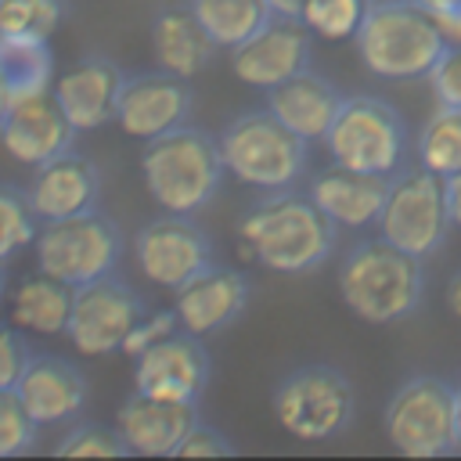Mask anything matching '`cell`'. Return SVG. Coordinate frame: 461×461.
<instances>
[{"instance_id": "cell-7", "label": "cell", "mask_w": 461, "mask_h": 461, "mask_svg": "<svg viewBox=\"0 0 461 461\" xmlns=\"http://www.w3.org/2000/svg\"><path fill=\"white\" fill-rule=\"evenodd\" d=\"M375 227H378V238H385L389 245L418 259H429L432 252H439V245L447 241V230L454 227L447 209V176L425 166L400 169L396 176H389V191Z\"/></svg>"}, {"instance_id": "cell-22", "label": "cell", "mask_w": 461, "mask_h": 461, "mask_svg": "<svg viewBox=\"0 0 461 461\" xmlns=\"http://www.w3.org/2000/svg\"><path fill=\"white\" fill-rule=\"evenodd\" d=\"M342 104V94L335 90L331 79H324L313 68H303L295 76H288L285 83L267 90V108L292 130L299 133L306 144L310 140H324L335 112Z\"/></svg>"}, {"instance_id": "cell-36", "label": "cell", "mask_w": 461, "mask_h": 461, "mask_svg": "<svg viewBox=\"0 0 461 461\" xmlns=\"http://www.w3.org/2000/svg\"><path fill=\"white\" fill-rule=\"evenodd\" d=\"M176 328H180V324H176V313H173V310L144 313V317L130 328V335H126V342H122V353H126V357H140L148 346H155L158 339L173 335Z\"/></svg>"}, {"instance_id": "cell-10", "label": "cell", "mask_w": 461, "mask_h": 461, "mask_svg": "<svg viewBox=\"0 0 461 461\" xmlns=\"http://www.w3.org/2000/svg\"><path fill=\"white\" fill-rule=\"evenodd\" d=\"M389 443L407 457H439L457 450L454 385L436 375H411L385 407Z\"/></svg>"}, {"instance_id": "cell-1", "label": "cell", "mask_w": 461, "mask_h": 461, "mask_svg": "<svg viewBox=\"0 0 461 461\" xmlns=\"http://www.w3.org/2000/svg\"><path fill=\"white\" fill-rule=\"evenodd\" d=\"M335 249V223L310 194L270 191L238 220V252L274 274H310Z\"/></svg>"}, {"instance_id": "cell-16", "label": "cell", "mask_w": 461, "mask_h": 461, "mask_svg": "<svg viewBox=\"0 0 461 461\" xmlns=\"http://www.w3.org/2000/svg\"><path fill=\"white\" fill-rule=\"evenodd\" d=\"M76 126L65 119L61 104L54 101L50 90L40 94H25V97H11L4 119H0V140L4 151L22 162V166H43L47 158L61 155L72 148Z\"/></svg>"}, {"instance_id": "cell-13", "label": "cell", "mask_w": 461, "mask_h": 461, "mask_svg": "<svg viewBox=\"0 0 461 461\" xmlns=\"http://www.w3.org/2000/svg\"><path fill=\"white\" fill-rule=\"evenodd\" d=\"M209 382V353L198 335L176 328L173 335L148 346L133 357V393L169 400V403H198Z\"/></svg>"}, {"instance_id": "cell-15", "label": "cell", "mask_w": 461, "mask_h": 461, "mask_svg": "<svg viewBox=\"0 0 461 461\" xmlns=\"http://www.w3.org/2000/svg\"><path fill=\"white\" fill-rule=\"evenodd\" d=\"M191 115V86L187 79L173 72H140L122 83L115 122L126 137L137 140H155L176 126H184Z\"/></svg>"}, {"instance_id": "cell-39", "label": "cell", "mask_w": 461, "mask_h": 461, "mask_svg": "<svg viewBox=\"0 0 461 461\" xmlns=\"http://www.w3.org/2000/svg\"><path fill=\"white\" fill-rule=\"evenodd\" d=\"M447 209H450V223L461 230V173L447 176Z\"/></svg>"}, {"instance_id": "cell-34", "label": "cell", "mask_w": 461, "mask_h": 461, "mask_svg": "<svg viewBox=\"0 0 461 461\" xmlns=\"http://www.w3.org/2000/svg\"><path fill=\"white\" fill-rule=\"evenodd\" d=\"M429 86H432V97L436 104L443 108H461V43H450L439 61L429 68Z\"/></svg>"}, {"instance_id": "cell-25", "label": "cell", "mask_w": 461, "mask_h": 461, "mask_svg": "<svg viewBox=\"0 0 461 461\" xmlns=\"http://www.w3.org/2000/svg\"><path fill=\"white\" fill-rule=\"evenodd\" d=\"M72 295L76 288L50 277V274H32L22 277L11 292V324L32 335H65L68 313H72Z\"/></svg>"}, {"instance_id": "cell-6", "label": "cell", "mask_w": 461, "mask_h": 461, "mask_svg": "<svg viewBox=\"0 0 461 461\" xmlns=\"http://www.w3.org/2000/svg\"><path fill=\"white\" fill-rule=\"evenodd\" d=\"M324 151L331 166L371 176H396L407 158V122L382 97L371 94L342 97L324 133Z\"/></svg>"}, {"instance_id": "cell-33", "label": "cell", "mask_w": 461, "mask_h": 461, "mask_svg": "<svg viewBox=\"0 0 461 461\" xmlns=\"http://www.w3.org/2000/svg\"><path fill=\"white\" fill-rule=\"evenodd\" d=\"M54 454H61V457H122L126 447L115 429L86 421V425H72L65 432V439L54 447Z\"/></svg>"}, {"instance_id": "cell-30", "label": "cell", "mask_w": 461, "mask_h": 461, "mask_svg": "<svg viewBox=\"0 0 461 461\" xmlns=\"http://www.w3.org/2000/svg\"><path fill=\"white\" fill-rule=\"evenodd\" d=\"M375 0H303V22L313 36L353 40Z\"/></svg>"}, {"instance_id": "cell-17", "label": "cell", "mask_w": 461, "mask_h": 461, "mask_svg": "<svg viewBox=\"0 0 461 461\" xmlns=\"http://www.w3.org/2000/svg\"><path fill=\"white\" fill-rule=\"evenodd\" d=\"M97 194H101L97 166L86 155H79L76 148H68V151L47 158L43 166H36L32 180L25 187V198L32 205V212L40 216V223L94 212Z\"/></svg>"}, {"instance_id": "cell-21", "label": "cell", "mask_w": 461, "mask_h": 461, "mask_svg": "<svg viewBox=\"0 0 461 461\" xmlns=\"http://www.w3.org/2000/svg\"><path fill=\"white\" fill-rule=\"evenodd\" d=\"M18 400L36 418V425H65L72 421L86 403V378L76 364L54 357V353H32L18 385Z\"/></svg>"}, {"instance_id": "cell-24", "label": "cell", "mask_w": 461, "mask_h": 461, "mask_svg": "<svg viewBox=\"0 0 461 461\" xmlns=\"http://www.w3.org/2000/svg\"><path fill=\"white\" fill-rule=\"evenodd\" d=\"M216 50L220 47L209 40V32L194 18L191 4L166 7L151 22V54H155V61H158L162 72H173L180 79H194L198 72L209 68V61H212Z\"/></svg>"}, {"instance_id": "cell-43", "label": "cell", "mask_w": 461, "mask_h": 461, "mask_svg": "<svg viewBox=\"0 0 461 461\" xmlns=\"http://www.w3.org/2000/svg\"><path fill=\"white\" fill-rule=\"evenodd\" d=\"M7 104H11V90H7V83H4V76H0V119H4Z\"/></svg>"}, {"instance_id": "cell-37", "label": "cell", "mask_w": 461, "mask_h": 461, "mask_svg": "<svg viewBox=\"0 0 461 461\" xmlns=\"http://www.w3.org/2000/svg\"><path fill=\"white\" fill-rule=\"evenodd\" d=\"M227 454H234V443H227L223 432H216V429H209V425L198 421L184 436V443L176 447L173 457H227Z\"/></svg>"}, {"instance_id": "cell-35", "label": "cell", "mask_w": 461, "mask_h": 461, "mask_svg": "<svg viewBox=\"0 0 461 461\" xmlns=\"http://www.w3.org/2000/svg\"><path fill=\"white\" fill-rule=\"evenodd\" d=\"M29 357H32V349L22 339V328L0 324V389H14L18 385Z\"/></svg>"}, {"instance_id": "cell-23", "label": "cell", "mask_w": 461, "mask_h": 461, "mask_svg": "<svg viewBox=\"0 0 461 461\" xmlns=\"http://www.w3.org/2000/svg\"><path fill=\"white\" fill-rule=\"evenodd\" d=\"M385 191H389V176H371V173L331 166L310 180L306 194L335 227H367L378 220Z\"/></svg>"}, {"instance_id": "cell-14", "label": "cell", "mask_w": 461, "mask_h": 461, "mask_svg": "<svg viewBox=\"0 0 461 461\" xmlns=\"http://www.w3.org/2000/svg\"><path fill=\"white\" fill-rule=\"evenodd\" d=\"M303 68H310V29L303 18L274 14L259 32L230 50V72L263 94Z\"/></svg>"}, {"instance_id": "cell-4", "label": "cell", "mask_w": 461, "mask_h": 461, "mask_svg": "<svg viewBox=\"0 0 461 461\" xmlns=\"http://www.w3.org/2000/svg\"><path fill=\"white\" fill-rule=\"evenodd\" d=\"M353 43L360 61L382 79H421L450 47L436 18L414 0H375Z\"/></svg>"}, {"instance_id": "cell-20", "label": "cell", "mask_w": 461, "mask_h": 461, "mask_svg": "<svg viewBox=\"0 0 461 461\" xmlns=\"http://www.w3.org/2000/svg\"><path fill=\"white\" fill-rule=\"evenodd\" d=\"M194 425H198L194 403H169L144 393H133L115 414V432L126 454H144V457H173Z\"/></svg>"}, {"instance_id": "cell-8", "label": "cell", "mask_w": 461, "mask_h": 461, "mask_svg": "<svg viewBox=\"0 0 461 461\" xmlns=\"http://www.w3.org/2000/svg\"><path fill=\"white\" fill-rule=\"evenodd\" d=\"M270 407H274L277 425L288 436L303 443H321V439L346 432V425L353 421L357 400H353L349 378L339 367L303 364L277 382Z\"/></svg>"}, {"instance_id": "cell-31", "label": "cell", "mask_w": 461, "mask_h": 461, "mask_svg": "<svg viewBox=\"0 0 461 461\" xmlns=\"http://www.w3.org/2000/svg\"><path fill=\"white\" fill-rule=\"evenodd\" d=\"M40 216L32 212L29 198L22 191L0 187V259H11L14 252L29 249L36 241Z\"/></svg>"}, {"instance_id": "cell-2", "label": "cell", "mask_w": 461, "mask_h": 461, "mask_svg": "<svg viewBox=\"0 0 461 461\" xmlns=\"http://www.w3.org/2000/svg\"><path fill=\"white\" fill-rule=\"evenodd\" d=\"M223 173L227 169H223L220 140H212L205 130L184 122L155 140H144L140 176L151 202L162 212H180V216L202 212L216 198Z\"/></svg>"}, {"instance_id": "cell-5", "label": "cell", "mask_w": 461, "mask_h": 461, "mask_svg": "<svg viewBox=\"0 0 461 461\" xmlns=\"http://www.w3.org/2000/svg\"><path fill=\"white\" fill-rule=\"evenodd\" d=\"M223 169L259 191H288L306 169V140L292 133L270 108H252L223 126Z\"/></svg>"}, {"instance_id": "cell-11", "label": "cell", "mask_w": 461, "mask_h": 461, "mask_svg": "<svg viewBox=\"0 0 461 461\" xmlns=\"http://www.w3.org/2000/svg\"><path fill=\"white\" fill-rule=\"evenodd\" d=\"M144 317L140 295L122 285L115 274H104L97 281L76 285L72 313H68V342L86 357H104L122 349L130 328Z\"/></svg>"}, {"instance_id": "cell-19", "label": "cell", "mask_w": 461, "mask_h": 461, "mask_svg": "<svg viewBox=\"0 0 461 461\" xmlns=\"http://www.w3.org/2000/svg\"><path fill=\"white\" fill-rule=\"evenodd\" d=\"M249 306V281L230 267H209L184 288H176V324L198 339L230 328Z\"/></svg>"}, {"instance_id": "cell-41", "label": "cell", "mask_w": 461, "mask_h": 461, "mask_svg": "<svg viewBox=\"0 0 461 461\" xmlns=\"http://www.w3.org/2000/svg\"><path fill=\"white\" fill-rule=\"evenodd\" d=\"M447 306H450V313L454 317H461V270L450 277V285H447Z\"/></svg>"}, {"instance_id": "cell-27", "label": "cell", "mask_w": 461, "mask_h": 461, "mask_svg": "<svg viewBox=\"0 0 461 461\" xmlns=\"http://www.w3.org/2000/svg\"><path fill=\"white\" fill-rule=\"evenodd\" d=\"M0 76L11 97L40 94L54 86V50L47 40L0 36Z\"/></svg>"}, {"instance_id": "cell-44", "label": "cell", "mask_w": 461, "mask_h": 461, "mask_svg": "<svg viewBox=\"0 0 461 461\" xmlns=\"http://www.w3.org/2000/svg\"><path fill=\"white\" fill-rule=\"evenodd\" d=\"M4 281H7V259H0V295H4Z\"/></svg>"}, {"instance_id": "cell-12", "label": "cell", "mask_w": 461, "mask_h": 461, "mask_svg": "<svg viewBox=\"0 0 461 461\" xmlns=\"http://www.w3.org/2000/svg\"><path fill=\"white\" fill-rule=\"evenodd\" d=\"M133 256L140 274L158 288H184L202 270L212 267V245L205 230L180 212H166L158 220H148L133 238Z\"/></svg>"}, {"instance_id": "cell-18", "label": "cell", "mask_w": 461, "mask_h": 461, "mask_svg": "<svg viewBox=\"0 0 461 461\" xmlns=\"http://www.w3.org/2000/svg\"><path fill=\"white\" fill-rule=\"evenodd\" d=\"M122 83H126V76L112 58L90 54V58L76 61L72 68H65L54 79L50 94L61 104L65 119L76 126V133H86V130H97L115 119Z\"/></svg>"}, {"instance_id": "cell-9", "label": "cell", "mask_w": 461, "mask_h": 461, "mask_svg": "<svg viewBox=\"0 0 461 461\" xmlns=\"http://www.w3.org/2000/svg\"><path fill=\"white\" fill-rule=\"evenodd\" d=\"M32 252H36V270L76 288L104 274H115L122 256V234L104 212L94 209L83 216L40 223Z\"/></svg>"}, {"instance_id": "cell-42", "label": "cell", "mask_w": 461, "mask_h": 461, "mask_svg": "<svg viewBox=\"0 0 461 461\" xmlns=\"http://www.w3.org/2000/svg\"><path fill=\"white\" fill-rule=\"evenodd\" d=\"M454 425H457V450H461V385H454Z\"/></svg>"}, {"instance_id": "cell-3", "label": "cell", "mask_w": 461, "mask_h": 461, "mask_svg": "<svg viewBox=\"0 0 461 461\" xmlns=\"http://www.w3.org/2000/svg\"><path fill=\"white\" fill-rule=\"evenodd\" d=\"M339 295L353 317L367 324H396L421 306V259L389 245L385 238L360 241L339 267Z\"/></svg>"}, {"instance_id": "cell-29", "label": "cell", "mask_w": 461, "mask_h": 461, "mask_svg": "<svg viewBox=\"0 0 461 461\" xmlns=\"http://www.w3.org/2000/svg\"><path fill=\"white\" fill-rule=\"evenodd\" d=\"M65 18V0H0V36L50 40Z\"/></svg>"}, {"instance_id": "cell-26", "label": "cell", "mask_w": 461, "mask_h": 461, "mask_svg": "<svg viewBox=\"0 0 461 461\" xmlns=\"http://www.w3.org/2000/svg\"><path fill=\"white\" fill-rule=\"evenodd\" d=\"M187 4L202 22V29L209 32V40L223 50H234L274 18L267 0H187Z\"/></svg>"}, {"instance_id": "cell-38", "label": "cell", "mask_w": 461, "mask_h": 461, "mask_svg": "<svg viewBox=\"0 0 461 461\" xmlns=\"http://www.w3.org/2000/svg\"><path fill=\"white\" fill-rule=\"evenodd\" d=\"M414 4L436 18L447 43H461V0H414Z\"/></svg>"}, {"instance_id": "cell-40", "label": "cell", "mask_w": 461, "mask_h": 461, "mask_svg": "<svg viewBox=\"0 0 461 461\" xmlns=\"http://www.w3.org/2000/svg\"><path fill=\"white\" fill-rule=\"evenodd\" d=\"M267 7L281 18H303V0H267Z\"/></svg>"}, {"instance_id": "cell-28", "label": "cell", "mask_w": 461, "mask_h": 461, "mask_svg": "<svg viewBox=\"0 0 461 461\" xmlns=\"http://www.w3.org/2000/svg\"><path fill=\"white\" fill-rule=\"evenodd\" d=\"M418 166L439 176L461 173V108L436 104L418 133Z\"/></svg>"}, {"instance_id": "cell-32", "label": "cell", "mask_w": 461, "mask_h": 461, "mask_svg": "<svg viewBox=\"0 0 461 461\" xmlns=\"http://www.w3.org/2000/svg\"><path fill=\"white\" fill-rule=\"evenodd\" d=\"M36 418L25 411L14 389H0V457H18L29 454L36 443Z\"/></svg>"}]
</instances>
